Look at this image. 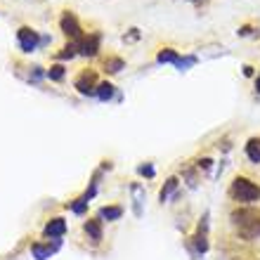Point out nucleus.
<instances>
[{
    "label": "nucleus",
    "instance_id": "3",
    "mask_svg": "<svg viewBox=\"0 0 260 260\" xmlns=\"http://www.w3.org/2000/svg\"><path fill=\"white\" fill-rule=\"evenodd\" d=\"M17 38H19V45H22L24 52H33L36 47H38V33L33 29H29V26H22L19 29V33H17Z\"/></svg>",
    "mask_w": 260,
    "mask_h": 260
},
{
    "label": "nucleus",
    "instance_id": "11",
    "mask_svg": "<svg viewBox=\"0 0 260 260\" xmlns=\"http://www.w3.org/2000/svg\"><path fill=\"white\" fill-rule=\"evenodd\" d=\"M111 95H114V85L111 83H100L97 85V97H100L102 102L111 100Z\"/></svg>",
    "mask_w": 260,
    "mask_h": 260
},
{
    "label": "nucleus",
    "instance_id": "20",
    "mask_svg": "<svg viewBox=\"0 0 260 260\" xmlns=\"http://www.w3.org/2000/svg\"><path fill=\"white\" fill-rule=\"evenodd\" d=\"M194 61H197V59H194V57H184V59H180V64H177V69H180V71H184V69H187V67H191Z\"/></svg>",
    "mask_w": 260,
    "mask_h": 260
},
{
    "label": "nucleus",
    "instance_id": "14",
    "mask_svg": "<svg viewBox=\"0 0 260 260\" xmlns=\"http://www.w3.org/2000/svg\"><path fill=\"white\" fill-rule=\"evenodd\" d=\"M33 255L38 260H47L50 255H52V248H45V246H40V244H33Z\"/></svg>",
    "mask_w": 260,
    "mask_h": 260
},
{
    "label": "nucleus",
    "instance_id": "17",
    "mask_svg": "<svg viewBox=\"0 0 260 260\" xmlns=\"http://www.w3.org/2000/svg\"><path fill=\"white\" fill-rule=\"evenodd\" d=\"M47 76L52 78V81H61V78H64V69H61V67H52V69L47 71Z\"/></svg>",
    "mask_w": 260,
    "mask_h": 260
},
{
    "label": "nucleus",
    "instance_id": "21",
    "mask_svg": "<svg viewBox=\"0 0 260 260\" xmlns=\"http://www.w3.org/2000/svg\"><path fill=\"white\" fill-rule=\"evenodd\" d=\"M140 173H142V175H147V177H152L154 175V168H152V166H140Z\"/></svg>",
    "mask_w": 260,
    "mask_h": 260
},
{
    "label": "nucleus",
    "instance_id": "12",
    "mask_svg": "<svg viewBox=\"0 0 260 260\" xmlns=\"http://www.w3.org/2000/svg\"><path fill=\"white\" fill-rule=\"evenodd\" d=\"M121 208L118 206H109V208H102L100 211V218H107V220H118L121 218Z\"/></svg>",
    "mask_w": 260,
    "mask_h": 260
},
{
    "label": "nucleus",
    "instance_id": "6",
    "mask_svg": "<svg viewBox=\"0 0 260 260\" xmlns=\"http://www.w3.org/2000/svg\"><path fill=\"white\" fill-rule=\"evenodd\" d=\"M92 83H95V74H83V76L76 81V88L81 95H97V90L92 88Z\"/></svg>",
    "mask_w": 260,
    "mask_h": 260
},
{
    "label": "nucleus",
    "instance_id": "16",
    "mask_svg": "<svg viewBox=\"0 0 260 260\" xmlns=\"http://www.w3.org/2000/svg\"><path fill=\"white\" fill-rule=\"evenodd\" d=\"M88 199H90V197H88V194H83V197H81V199H78L76 204L71 206V211H74V213H83L85 206H88Z\"/></svg>",
    "mask_w": 260,
    "mask_h": 260
},
{
    "label": "nucleus",
    "instance_id": "7",
    "mask_svg": "<svg viewBox=\"0 0 260 260\" xmlns=\"http://www.w3.org/2000/svg\"><path fill=\"white\" fill-rule=\"evenodd\" d=\"M67 232V222L61 220V218H54V220H50L45 225V234L47 237H61Z\"/></svg>",
    "mask_w": 260,
    "mask_h": 260
},
{
    "label": "nucleus",
    "instance_id": "9",
    "mask_svg": "<svg viewBox=\"0 0 260 260\" xmlns=\"http://www.w3.org/2000/svg\"><path fill=\"white\" fill-rule=\"evenodd\" d=\"M156 59L161 61V64H180V59H182V57H180V54L175 52V50H161L159 52V57H156Z\"/></svg>",
    "mask_w": 260,
    "mask_h": 260
},
{
    "label": "nucleus",
    "instance_id": "19",
    "mask_svg": "<svg viewBox=\"0 0 260 260\" xmlns=\"http://www.w3.org/2000/svg\"><path fill=\"white\" fill-rule=\"evenodd\" d=\"M74 54H76V45H67L64 52H59V59H71Z\"/></svg>",
    "mask_w": 260,
    "mask_h": 260
},
{
    "label": "nucleus",
    "instance_id": "2",
    "mask_svg": "<svg viewBox=\"0 0 260 260\" xmlns=\"http://www.w3.org/2000/svg\"><path fill=\"white\" fill-rule=\"evenodd\" d=\"M232 197L237 201H244V204H251V201L260 199V187L258 184H253L251 180H246V177H237L234 182H232Z\"/></svg>",
    "mask_w": 260,
    "mask_h": 260
},
{
    "label": "nucleus",
    "instance_id": "10",
    "mask_svg": "<svg viewBox=\"0 0 260 260\" xmlns=\"http://www.w3.org/2000/svg\"><path fill=\"white\" fill-rule=\"evenodd\" d=\"M246 154H248V159H251L253 163H260V140H248Z\"/></svg>",
    "mask_w": 260,
    "mask_h": 260
},
{
    "label": "nucleus",
    "instance_id": "15",
    "mask_svg": "<svg viewBox=\"0 0 260 260\" xmlns=\"http://www.w3.org/2000/svg\"><path fill=\"white\" fill-rule=\"evenodd\" d=\"M175 187H177V180H175V177H170L168 182H166V187L161 189V201H166V199H168L170 194L175 191Z\"/></svg>",
    "mask_w": 260,
    "mask_h": 260
},
{
    "label": "nucleus",
    "instance_id": "4",
    "mask_svg": "<svg viewBox=\"0 0 260 260\" xmlns=\"http://www.w3.org/2000/svg\"><path fill=\"white\" fill-rule=\"evenodd\" d=\"M78 52L85 54V57H92V54H97V50H100V36L97 33H92V36H88V38H81L76 43Z\"/></svg>",
    "mask_w": 260,
    "mask_h": 260
},
{
    "label": "nucleus",
    "instance_id": "22",
    "mask_svg": "<svg viewBox=\"0 0 260 260\" xmlns=\"http://www.w3.org/2000/svg\"><path fill=\"white\" fill-rule=\"evenodd\" d=\"M255 88H258V92H260V76H258V81H255Z\"/></svg>",
    "mask_w": 260,
    "mask_h": 260
},
{
    "label": "nucleus",
    "instance_id": "13",
    "mask_svg": "<svg viewBox=\"0 0 260 260\" xmlns=\"http://www.w3.org/2000/svg\"><path fill=\"white\" fill-rule=\"evenodd\" d=\"M142 187L140 184H133V197H135V215H142Z\"/></svg>",
    "mask_w": 260,
    "mask_h": 260
},
{
    "label": "nucleus",
    "instance_id": "18",
    "mask_svg": "<svg viewBox=\"0 0 260 260\" xmlns=\"http://www.w3.org/2000/svg\"><path fill=\"white\" fill-rule=\"evenodd\" d=\"M123 61L121 59H109L107 61V71H111V74H116V71H121Z\"/></svg>",
    "mask_w": 260,
    "mask_h": 260
},
{
    "label": "nucleus",
    "instance_id": "8",
    "mask_svg": "<svg viewBox=\"0 0 260 260\" xmlns=\"http://www.w3.org/2000/svg\"><path fill=\"white\" fill-rule=\"evenodd\" d=\"M85 234H88L92 241H100V239H102L100 220H88V222H85Z\"/></svg>",
    "mask_w": 260,
    "mask_h": 260
},
{
    "label": "nucleus",
    "instance_id": "5",
    "mask_svg": "<svg viewBox=\"0 0 260 260\" xmlns=\"http://www.w3.org/2000/svg\"><path fill=\"white\" fill-rule=\"evenodd\" d=\"M61 31H64L67 36H71V38H78V40H81V26H78L76 17L69 15V12L61 17Z\"/></svg>",
    "mask_w": 260,
    "mask_h": 260
},
{
    "label": "nucleus",
    "instance_id": "1",
    "mask_svg": "<svg viewBox=\"0 0 260 260\" xmlns=\"http://www.w3.org/2000/svg\"><path fill=\"white\" fill-rule=\"evenodd\" d=\"M232 220L239 227V232L246 237L260 234V213H255V211H239V213L232 215Z\"/></svg>",
    "mask_w": 260,
    "mask_h": 260
}]
</instances>
